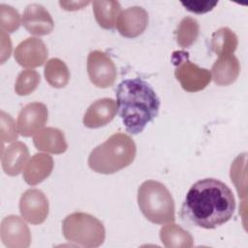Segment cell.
Instances as JSON below:
<instances>
[{"instance_id":"1","label":"cell","mask_w":248,"mask_h":248,"mask_svg":"<svg viewBox=\"0 0 248 248\" xmlns=\"http://www.w3.org/2000/svg\"><path fill=\"white\" fill-rule=\"evenodd\" d=\"M235 200L232 190L215 178L195 182L186 194L181 207L183 220L203 229H215L233 215Z\"/></svg>"},{"instance_id":"2","label":"cell","mask_w":248,"mask_h":248,"mask_svg":"<svg viewBox=\"0 0 248 248\" xmlns=\"http://www.w3.org/2000/svg\"><path fill=\"white\" fill-rule=\"evenodd\" d=\"M115 94L119 115L131 135L141 133L159 113V97L151 85L140 78L122 80Z\"/></svg>"},{"instance_id":"3","label":"cell","mask_w":248,"mask_h":248,"mask_svg":"<svg viewBox=\"0 0 248 248\" xmlns=\"http://www.w3.org/2000/svg\"><path fill=\"white\" fill-rule=\"evenodd\" d=\"M136 154L135 141L129 135L119 132L111 135L91 151L88 166L95 172L111 174L130 166Z\"/></svg>"},{"instance_id":"4","label":"cell","mask_w":248,"mask_h":248,"mask_svg":"<svg viewBox=\"0 0 248 248\" xmlns=\"http://www.w3.org/2000/svg\"><path fill=\"white\" fill-rule=\"evenodd\" d=\"M138 204L143 216L151 223L162 225L173 222L174 201L168 188L156 180H146L138 190Z\"/></svg>"},{"instance_id":"5","label":"cell","mask_w":248,"mask_h":248,"mask_svg":"<svg viewBox=\"0 0 248 248\" xmlns=\"http://www.w3.org/2000/svg\"><path fill=\"white\" fill-rule=\"evenodd\" d=\"M62 232L67 241L89 248L102 245L106 237L103 223L85 212L69 214L62 222Z\"/></svg>"},{"instance_id":"6","label":"cell","mask_w":248,"mask_h":248,"mask_svg":"<svg viewBox=\"0 0 248 248\" xmlns=\"http://www.w3.org/2000/svg\"><path fill=\"white\" fill-rule=\"evenodd\" d=\"M189 53L183 50L173 51L171 61L174 65V76L181 87L187 92H198L204 89L211 80L209 70L200 68L189 60Z\"/></svg>"},{"instance_id":"7","label":"cell","mask_w":248,"mask_h":248,"mask_svg":"<svg viewBox=\"0 0 248 248\" xmlns=\"http://www.w3.org/2000/svg\"><path fill=\"white\" fill-rule=\"evenodd\" d=\"M87 73L90 81L99 88L111 86L117 76L116 66L104 51L93 50L87 57Z\"/></svg>"},{"instance_id":"8","label":"cell","mask_w":248,"mask_h":248,"mask_svg":"<svg viewBox=\"0 0 248 248\" xmlns=\"http://www.w3.org/2000/svg\"><path fill=\"white\" fill-rule=\"evenodd\" d=\"M49 204L46 196L39 189H28L20 197L19 212L22 218L32 225L45 222L48 215Z\"/></svg>"},{"instance_id":"9","label":"cell","mask_w":248,"mask_h":248,"mask_svg":"<svg viewBox=\"0 0 248 248\" xmlns=\"http://www.w3.org/2000/svg\"><path fill=\"white\" fill-rule=\"evenodd\" d=\"M0 237L8 248H27L31 243V232L28 226L16 215H8L2 220Z\"/></svg>"},{"instance_id":"10","label":"cell","mask_w":248,"mask_h":248,"mask_svg":"<svg viewBox=\"0 0 248 248\" xmlns=\"http://www.w3.org/2000/svg\"><path fill=\"white\" fill-rule=\"evenodd\" d=\"M47 108L45 104L34 102L24 106L18 113L16 129L22 137H31L39 132L47 121Z\"/></svg>"},{"instance_id":"11","label":"cell","mask_w":248,"mask_h":248,"mask_svg":"<svg viewBox=\"0 0 248 248\" xmlns=\"http://www.w3.org/2000/svg\"><path fill=\"white\" fill-rule=\"evenodd\" d=\"M48 55L45 43L36 37H29L16 47L14 56L16 61L24 68L42 66Z\"/></svg>"},{"instance_id":"12","label":"cell","mask_w":248,"mask_h":248,"mask_svg":"<svg viewBox=\"0 0 248 248\" xmlns=\"http://www.w3.org/2000/svg\"><path fill=\"white\" fill-rule=\"evenodd\" d=\"M21 23L31 34L45 36L49 34L54 28L53 19L48 11L41 4H29L22 15Z\"/></svg>"},{"instance_id":"13","label":"cell","mask_w":248,"mask_h":248,"mask_svg":"<svg viewBox=\"0 0 248 248\" xmlns=\"http://www.w3.org/2000/svg\"><path fill=\"white\" fill-rule=\"evenodd\" d=\"M147 24V12L141 7L134 6L120 12L115 26L123 37L136 38L143 33Z\"/></svg>"},{"instance_id":"14","label":"cell","mask_w":248,"mask_h":248,"mask_svg":"<svg viewBox=\"0 0 248 248\" xmlns=\"http://www.w3.org/2000/svg\"><path fill=\"white\" fill-rule=\"evenodd\" d=\"M117 104L111 98H102L92 103L83 116V125L96 129L108 124L117 113Z\"/></svg>"},{"instance_id":"15","label":"cell","mask_w":248,"mask_h":248,"mask_svg":"<svg viewBox=\"0 0 248 248\" xmlns=\"http://www.w3.org/2000/svg\"><path fill=\"white\" fill-rule=\"evenodd\" d=\"M29 150L25 143L15 141L2 149L1 163L4 172L10 176L18 175L28 162Z\"/></svg>"},{"instance_id":"16","label":"cell","mask_w":248,"mask_h":248,"mask_svg":"<svg viewBox=\"0 0 248 248\" xmlns=\"http://www.w3.org/2000/svg\"><path fill=\"white\" fill-rule=\"evenodd\" d=\"M53 159L46 153H36L23 169V179L31 185H37L46 179L53 170Z\"/></svg>"},{"instance_id":"17","label":"cell","mask_w":248,"mask_h":248,"mask_svg":"<svg viewBox=\"0 0 248 248\" xmlns=\"http://www.w3.org/2000/svg\"><path fill=\"white\" fill-rule=\"evenodd\" d=\"M33 142L38 150L51 154H61L68 149L64 133L53 127H46L37 132L33 136Z\"/></svg>"},{"instance_id":"18","label":"cell","mask_w":248,"mask_h":248,"mask_svg":"<svg viewBox=\"0 0 248 248\" xmlns=\"http://www.w3.org/2000/svg\"><path fill=\"white\" fill-rule=\"evenodd\" d=\"M211 78L219 86L232 84L240 73L238 59L233 55L220 56L211 69Z\"/></svg>"},{"instance_id":"19","label":"cell","mask_w":248,"mask_h":248,"mask_svg":"<svg viewBox=\"0 0 248 248\" xmlns=\"http://www.w3.org/2000/svg\"><path fill=\"white\" fill-rule=\"evenodd\" d=\"M160 239L168 248H190L194 244L191 233L173 222L167 223L161 228Z\"/></svg>"},{"instance_id":"20","label":"cell","mask_w":248,"mask_h":248,"mask_svg":"<svg viewBox=\"0 0 248 248\" xmlns=\"http://www.w3.org/2000/svg\"><path fill=\"white\" fill-rule=\"evenodd\" d=\"M93 13L97 23L104 29H112L121 12L118 1H93Z\"/></svg>"},{"instance_id":"21","label":"cell","mask_w":248,"mask_h":248,"mask_svg":"<svg viewBox=\"0 0 248 248\" xmlns=\"http://www.w3.org/2000/svg\"><path fill=\"white\" fill-rule=\"evenodd\" d=\"M237 45V36L228 27L219 28L211 36V49L219 57L225 55H232L235 51Z\"/></svg>"},{"instance_id":"22","label":"cell","mask_w":248,"mask_h":248,"mask_svg":"<svg viewBox=\"0 0 248 248\" xmlns=\"http://www.w3.org/2000/svg\"><path fill=\"white\" fill-rule=\"evenodd\" d=\"M44 75L47 83L54 88H63L70 80V71L59 58H51L46 62Z\"/></svg>"},{"instance_id":"23","label":"cell","mask_w":248,"mask_h":248,"mask_svg":"<svg viewBox=\"0 0 248 248\" xmlns=\"http://www.w3.org/2000/svg\"><path fill=\"white\" fill-rule=\"evenodd\" d=\"M199 33L200 25L198 21L191 16H185L181 19L176 28V42L182 48L189 47L196 42Z\"/></svg>"},{"instance_id":"24","label":"cell","mask_w":248,"mask_h":248,"mask_svg":"<svg viewBox=\"0 0 248 248\" xmlns=\"http://www.w3.org/2000/svg\"><path fill=\"white\" fill-rule=\"evenodd\" d=\"M41 81L40 74L35 70L21 71L16 80L15 91L19 96H27L34 92Z\"/></svg>"},{"instance_id":"25","label":"cell","mask_w":248,"mask_h":248,"mask_svg":"<svg viewBox=\"0 0 248 248\" xmlns=\"http://www.w3.org/2000/svg\"><path fill=\"white\" fill-rule=\"evenodd\" d=\"M20 25V16L18 12L12 6L0 5V27L1 31L12 33L18 29Z\"/></svg>"},{"instance_id":"26","label":"cell","mask_w":248,"mask_h":248,"mask_svg":"<svg viewBox=\"0 0 248 248\" xmlns=\"http://www.w3.org/2000/svg\"><path fill=\"white\" fill-rule=\"evenodd\" d=\"M1 140L2 142H10L17 140V129L12 116L1 111Z\"/></svg>"},{"instance_id":"27","label":"cell","mask_w":248,"mask_h":248,"mask_svg":"<svg viewBox=\"0 0 248 248\" xmlns=\"http://www.w3.org/2000/svg\"><path fill=\"white\" fill-rule=\"evenodd\" d=\"M181 4L192 13L204 14L211 11L218 1H181Z\"/></svg>"},{"instance_id":"28","label":"cell","mask_w":248,"mask_h":248,"mask_svg":"<svg viewBox=\"0 0 248 248\" xmlns=\"http://www.w3.org/2000/svg\"><path fill=\"white\" fill-rule=\"evenodd\" d=\"M60 6L67 11H76L82 9L84 6L88 5L89 2H59Z\"/></svg>"}]
</instances>
